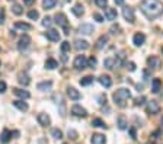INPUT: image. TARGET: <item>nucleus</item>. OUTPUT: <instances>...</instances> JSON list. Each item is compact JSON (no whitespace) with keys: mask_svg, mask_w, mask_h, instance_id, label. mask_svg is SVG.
<instances>
[{"mask_svg":"<svg viewBox=\"0 0 163 144\" xmlns=\"http://www.w3.org/2000/svg\"><path fill=\"white\" fill-rule=\"evenodd\" d=\"M12 12H13L15 15H18V16H19V15L23 13V9H22L21 4H18V3H16V4H13V6H12Z\"/></svg>","mask_w":163,"mask_h":144,"instance_id":"nucleus-34","label":"nucleus"},{"mask_svg":"<svg viewBox=\"0 0 163 144\" xmlns=\"http://www.w3.org/2000/svg\"><path fill=\"white\" fill-rule=\"evenodd\" d=\"M23 3H25L26 6H32L33 3H35V0H23Z\"/></svg>","mask_w":163,"mask_h":144,"instance_id":"nucleus-49","label":"nucleus"},{"mask_svg":"<svg viewBox=\"0 0 163 144\" xmlns=\"http://www.w3.org/2000/svg\"><path fill=\"white\" fill-rule=\"evenodd\" d=\"M18 82L21 83L22 86H28L31 83V79H29V76L26 73H19L18 74Z\"/></svg>","mask_w":163,"mask_h":144,"instance_id":"nucleus-20","label":"nucleus"},{"mask_svg":"<svg viewBox=\"0 0 163 144\" xmlns=\"http://www.w3.org/2000/svg\"><path fill=\"white\" fill-rule=\"evenodd\" d=\"M90 143L92 144H105L106 143V138H105V135H102V134H93L92 138H90Z\"/></svg>","mask_w":163,"mask_h":144,"instance_id":"nucleus-15","label":"nucleus"},{"mask_svg":"<svg viewBox=\"0 0 163 144\" xmlns=\"http://www.w3.org/2000/svg\"><path fill=\"white\" fill-rule=\"evenodd\" d=\"M92 127H96V128H106V124L102 121L100 118H93V120H92Z\"/></svg>","mask_w":163,"mask_h":144,"instance_id":"nucleus-27","label":"nucleus"},{"mask_svg":"<svg viewBox=\"0 0 163 144\" xmlns=\"http://www.w3.org/2000/svg\"><path fill=\"white\" fill-rule=\"evenodd\" d=\"M15 28L16 29H22V31H31L32 26L29 23H25V22H16L15 23Z\"/></svg>","mask_w":163,"mask_h":144,"instance_id":"nucleus-26","label":"nucleus"},{"mask_svg":"<svg viewBox=\"0 0 163 144\" xmlns=\"http://www.w3.org/2000/svg\"><path fill=\"white\" fill-rule=\"evenodd\" d=\"M99 82H100V85L105 86V88H111V86H112V80H111V77L106 76V74H102V76L99 77Z\"/></svg>","mask_w":163,"mask_h":144,"instance_id":"nucleus-23","label":"nucleus"},{"mask_svg":"<svg viewBox=\"0 0 163 144\" xmlns=\"http://www.w3.org/2000/svg\"><path fill=\"white\" fill-rule=\"evenodd\" d=\"M93 31H95V28L90 23H82L79 26V33H83V35H90Z\"/></svg>","mask_w":163,"mask_h":144,"instance_id":"nucleus-12","label":"nucleus"},{"mask_svg":"<svg viewBox=\"0 0 163 144\" xmlns=\"http://www.w3.org/2000/svg\"><path fill=\"white\" fill-rule=\"evenodd\" d=\"M53 86V82H41V83H38V89L39 90H48V89H51Z\"/></svg>","mask_w":163,"mask_h":144,"instance_id":"nucleus-32","label":"nucleus"},{"mask_svg":"<svg viewBox=\"0 0 163 144\" xmlns=\"http://www.w3.org/2000/svg\"><path fill=\"white\" fill-rule=\"evenodd\" d=\"M147 64H149V67L153 68V70H159V68L162 67V60H160L159 57L152 56L147 58Z\"/></svg>","mask_w":163,"mask_h":144,"instance_id":"nucleus-6","label":"nucleus"},{"mask_svg":"<svg viewBox=\"0 0 163 144\" xmlns=\"http://www.w3.org/2000/svg\"><path fill=\"white\" fill-rule=\"evenodd\" d=\"M122 16H124V19L127 22L130 23H134V21H135V15H134V10L131 7H124L122 9Z\"/></svg>","mask_w":163,"mask_h":144,"instance_id":"nucleus-7","label":"nucleus"},{"mask_svg":"<svg viewBox=\"0 0 163 144\" xmlns=\"http://www.w3.org/2000/svg\"><path fill=\"white\" fill-rule=\"evenodd\" d=\"M12 138V131H9V130H3V133H1V135H0V143L6 144L9 143Z\"/></svg>","mask_w":163,"mask_h":144,"instance_id":"nucleus-21","label":"nucleus"},{"mask_svg":"<svg viewBox=\"0 0 163 144\" xmlns=\"http://www.w3.org/2000/svg\"><path fill=\"white\" fill-rule=\"evenodd\" d=\"M51 18H48V16H45V18H44V21H42V25L44 26H47V28H48V26H51Z\"/></svg>","mask_w":163,"mask_h":144,"instance_id":"nucleus-40","label":"nucleus"},{"mask_svg":"<svg viewBox=\"0 0 163 144\" xmlns=\"http://www.w3.org/2000/svg\"><path fill=\"white\" fill-rule=\"evenodd\" d=\"M71 12H73L76 16H79V18H80V16L85 13V10H83V6H82V4H76V6L71 9Z\"/></svg>","mask_w":163,"mask_h":144,"instance_id":"nucleus-31","label":"nucleus"},{"mask_svg":"<svg viewBox=\"0 0 163 144\" xmlns=\"http://www.w3.org/2000/svg\"><path fill=\"white\" fill-rule=\"evenodd\" d=\"M117 16H118L117 9H112V7H106V9H105V18H106L108 21H115Z\"/></svg>","mask_w":163,"mask_h":144,"instance_id":"nucleus-16","label":"nucleus"},{"mask_svg":"<svg viewBox=\"0 0 163 144\" xmlns=\"http://www.w3.org/2000/svg\"><path fill=\"white\" fill-rule=\"evenodd\" d=\"M13 93H15V95H16L18 98H21V99H28V98L31 96L28 90H23V89H18V88L13 89Z\"/></svg>","mask_w":163,"mask_h":144,"instance_id":"nucleus-19","label":"nucleus"},{"mask_svg":"<svg viewBox=\"0 0 163 144\" xmlns=\"http://www.w3.org/2000/svg\"><path fill=\"white\" fill-rule=\"evenodd\" d=\"M60 48H61V53H64V54H65V53H68V51H70V48H71V47H70V42H68V41H63Z\"/></svg>","mask_w":163,"mask_h":144,"instance_id":"nucleus-36","label":"nucleus"},{"mask_svg":"<svg viewBox=\"0 0 163 144\" xmlns=\"http://www.w3.org/2000/svg\"><path fill=\"white\" fill-rule=\"evenodd\" d=\"M74 48L77 51H85V50L89 48V42L85 41V39H76L74 41Z\"/></svg>","mask_w":163,"mask_h":144,"instance_id":"nucleus-14","label":"nucleus"},{"mask_svg":"<svg viewBox=\"0 0 163 144\" xmlns=\"http://www.w3.org/2000/svg\"><path fill=\"white\" fill-rule=\"evenodd\" d=\"M36 120H38V122H39V125H42V127H48V125L51 124V118H50V115L45 114V112L38 114Z\"/></svg>","mask_w":163,"mask_h":144,"instance_id":"nucleus-10","label":"nucleus"},{"mask_svg":"<svg viewBox=\"0 0 163 144\" xmlns=\"http://www.w3.org/2000/svg\"><path fill=\"white\" fill-rule=\"evenodd\" d=\"M144 41H146V35L144 33H135L134 35V38H132V42H134V45H137V47H141L143 44H144Z\"/></svg>","mask_w":163,"mask_h":144,"instance_id":"nucleus-18","label":"nucleus"},{"mask_svg":"<svg viewBox=\"0 0 163 144\" xmlns=\"http://www.w3.org/2000/svg\"><path fill=\"white\" fill-rule=\"evenodd\" d=\"M29 44H31V36H29V35H22L19 42H18V48H19L21 51H23V50H26V48L29 47Z\"/></svg>","mask_w":163,"mask_h":144,"instance_id":"nucleus-9","label":"nucleus"},{"mask_svg":"<svg viewBox=\"0 0 163 144\" xmlns=\"http://www.w3.org/2000/svg\"><path fill=\"white\" fill-rule=\"evenodd\" d=\"M130 134H131V138H134V140L137 138V137H135V130H134V128H131L130 130Z\"/></svg>","mask_w":163,"mask_h":144,"instance_id":"nucleus-50","label":"nucleus"},{"mask_svg":"<svg viewBox=\"0 0 163 144\" xmlns=\"http://www.w3.org/2000/svg\"><path fill=\"white\" fill-rule=\"evenodd\" d=\"M68 137L71 138V140H76L77 138V133L74 130H68Z\"/></svg>","mask_w":163,"mask_h":144,"instance_id":"nucleus-44","label":"nucleus"},{"mask_svg":"<svg viewBox=\"0 0 163 144\" xmlns=\"http://www.w3.org/2000/svg\"><path fill=\"white\" fill-rule=\"evenodd\" d=\"M28 18H29V19H32V21H35V19H38V18H39V13H38L36 10H29V12H28Z\"/></svg>","mask_w":163,"mask_h":144,"instance_id":"nucleus-37","label":"nucleus"},{"mask_svg":"<svg viewBox=\"0 0 163 144\" xmlns=\"http://www.w3.org/2000/svg\"><path fill=\"white\" fill-rule=\"evenodd\" d=\"M45 36L50 41H53V42H58L60 41V33H58V31H55V29H50L48 32H45Z\"/></svg>","mask_w":163,"mask_h":144,"instance_id":"nucleus-13","label":"nucleus"},{"mask_svg":"<svg viewBox=\"0 0 163 144\" xmlns=\"http://www.w3.org/2000/svg\"><path fill=\"white\" fill-rule=\"evenodd\" d=\"M71 114H73L74 117H79V118H85L87 115V111L85 108H82L80 105H73V106H71Z\"/></svg>","mask_w":163,"mask_h":144,"instance_id":"nucleus-8","label":"nucleus"},{"mask_svg":"<svg viewBox=\"0 0 163 144\" xmlns=\"http://www.w3.org/2000/svg\"><path fill=\"white\" fill-rule=\"evenodd\" d=\"M51 134H53V137H54L55 140H61V138H63V131L58 130V128H53V130H51Z\"/></svg>","mask_w":163,"mask_h":144,"instance_id":"nucleus-33","label":"nucleus"},{"mask_svg":"<svg viewBox=\"0 0 163 144\" xmlns=\"http://www.w3.org/2000/svg\"><path fill=\"white\" fill-rule=\"evenodd\" d=\"M57 66H58V63L55 61L54 58H48V60L45 61V67H47L48 70H54Z\"/></svg>","mask_w":163,"mask_h":144,"instance_id":"nucleus-30","label":"nucleus"},{"mask_svg":"<svg viewBox=\"0 0 163 144\" xmlns=\"http://www.w3.org/2000/svg\"><path fill=\"white\" fill-rule=\"evenodd\" d=\"M162 124H163V118H162Z\"/></svg>","mask_w":163,"mask_h":144,"instance_id":"nucleus-53","label":"nucleus"},{"mask_svg":"<svg viewBox=\"0 0 163 144\" xmlns=\"http://www.w3.org/2000/svg\"><path fill=\"white\" fill-rule=\"evenodd\" d=\"M1 23H4V12L0 9V25Z\"/></svg>","mask_w":163,"mask_h":144,"instance_id":"nucleus-48","label":"nucleus"},{"mask_svg":"<svg viewBox=\"0 0 163 144\" xmlns=\"http://www.w3.org/2000/svg\"><path fill=\"white\" fill-rule=\"evenodd\" d=\"M103 66L106 67V68H109V70H112V68H115V67L121 66V58L118 57H109V58H106L105 61H103Z\"/></svg>","mask_w":163,"mask_h":144,"instance_id":"nucleus-4","label":"nucleus"},{"mask_svg":"<svg viewBox=\"0 0 163 144\" xmlns=\"http://www.w3.org/2000/svg\"><path fill=\"white\" fill-rule=\"evenodd\" d=\"M93 19L98 21V22H103V18H102V15H99V13H93Z\"/></svg>","mask_w":163,"mask_h":144,"instance_id":"nucleus-45","label":"nucleus"},{"mask_svg":"<svg viewBox=\"0 0 163 144\" xmlns=\"http://www.w3.org/2000/svg\"><path fill=\"white\" fill-rule=\"evenodd\" d=\"M0 51H1V48H0Z\"/></svg>","mask_w":163,"mask_h":144,"instance_id":"nucleus-56","label":"nucleus"},{"mask_svg":"<svg viewBox=\"0 0 163 144\" xmlns=\"http://www.w3.org/2000/svg\"><path fill=\"white\" fill-rule=\"evenodd\" d=\"M96 63H98V61H96V58H95V57H90V58L87 60V64H89L90 68H95V67H96Z\"/></svg>","mask_w":163,"mask_h":144,"instance_id":"nucleus-38","label":"nucleus"},{"mask_svg":"<svg viewBox=\"0 0 163 144\" xmlns=\"http://www.w3.org/2000/svg\"><path fill=\"white\" fill-rule=\"evenodd\" d=\"M9 1H12V0H9Z\"/></svg>","mask_w":163,"mask_h":144,"instance_id":"nucleus-57","label":"nucleus"},{"mask_svg":"<svg viewBox=\"0 0 163 144\" xmlns=\"http://www.w3.org/2000/svg\"><path fill=\"white\" fill-rule=\"evenodd\" d=\"M117 125H118L120 130H125V128H127L128 124H127V120H125L124 115H120V117H118V122H117Z\"/></svg>","mask_w":163,"mask_h":144,"instance_id":"nucleus-28","label":"nucleus"},{"mask_svg":"<svg viewBox=\"0 0 163 144\" xmlns=\"http://www.w3.org/2000/svg\"><path fill=\"white\" fill-rule=\"evenodd\" d=\"M130 98H131V92L125 88L118 89V90L114 92V95H112V99L115 102V105H118L120 108H124V106L127 105V100L130 99Z\"/></svg>","mask_w":163,"mask_h":144,"instance_id":"nucleus-2","label":"nucleus"},{"mask_svg":"<svg viewBox=\"0 0 163 144\" xmlns=\"http://www.w3.org/2000/svg\"><path fill=\"white\" fill-rule=\"evenodd\" d=\"M13 106H15V108H18V109L22 111V112L28 111V103H26V102H23V100H13Z\"/></svg>","mask_w":163,"mask_h":144,"instance_id":"nucleus-22","label":"nucleus"},{"mask_svg":"<svg viewBox=\"0 0 163 144\" xmlns=\"http://www.w3.org/2000/svg\"><path fill=\"white\" fill-rule=\"evenodd\" d=\"M160 135H162V130H157V131H154L152 134V138L153 140H157V138H160Z\"/></svg>","mask_w":163,"mask_h":144,"instance_id":"nucleus-42","label":"nucleus"},{"mask_svg":"<svg viewBox=\"0 0 163 144\" xmlns=\"http://www.w3.org/2000/svg\"><path fill=\"white\" fill-rule=\"evenodd\" d=\"M0 66H1V63H0Z\"/></svg>","mask_w":163,"mask_h":144,"instance_id":"nucleus-55","label":"nucleus"},{"mask_svg":"<svg viewBox=\"0 0 163 144\" xmlns=\"http://www.w3.org/2000/svg\"><path fill=\"white\" fill-rule=\"evenodd\" d=\"M106 42H108V36H106V35L99 36V39L96 41V48H98V50H102V48L106 45Z\"/></svg>","mask_w":163,"mask_h":144,"instance_id":"nucleus-25","label":"nucleus"},{"mask_svg":"<svg viewBox=\"0 0 163 144\" xmlns=\"http://www.w3.org/2000/svg\"><path fill=\"white\" fill-rule=\"evenodd\" d=\"M99 99H100V102H99V103H102V105H103V103H106V96H103V95H102Z\"/></svg>","mask_w":163,"mask_h":144,"instance_id":"nucleus-51","label":"nucleus"},{"mask_svg":"<svg viewBox=\"0 0 163 144\" xmlns=\"http://www.w3.org/2000/svg\"><path fill=\"white\" fill-rule=\"evenodd\" d=\"M6 89H7V85H6L3 80H0V93H4Z\"/></svg>","mask_w":163,"mask_h":144,"instance_id":"nucleus-43","label":"nucleus"},{"mask_svg":"<svg viewBox=\"0 0 163 144\" xmlns=\"http://www.w3.org/2000/svg\"><path fill=\"white\" fill-rule=\"evenodd\" d=\"M54 19H55V23L58 25V26H63L65 29V33H68V29H67V26H68V21H67V16H65L64 13H57L54 16Z\"/></svg>","mask_w":163,"mask_h":144,"instance_id":"nucleus-3","label":"nucleus"},{"mask_svg":"<svg viewBox=\"0 0 163 144\" xmlns=\"http://www.w3.org/2000/svg\"><path fill=\"white\" fill-rule=\"evenodd\" d=\"M162 53H163V48H162Z\"/></svg>","mask_w":163,"mask_h":144,"instance_id":"nucleus-54","label":"nucleus"},{"mask_svg":"<svg viewBox=\"0 0 163 144\" xmlns=\"http://www.w3.org/2000/svg\"><path fill=\"white\" fill-rule=\"evenodd\" d=\"M160 88H162V80H160V79H153V83H152V92L153 93H159Z\"/></svg>","mask_w":163,"mask_h":144,"instance_id":"nucleus-24","label":"nucleus"},{"mask_svg":"<svg viewBox=\"0 0 163 144\" xmlns=\"http://www.w3.org/2000/svg\"><path fill=\"white\" fill-rule=\"evenodd\" d=\"M118 31H121V28L118 26V25H114V26L111 28V32L112 33H118Z\"/></svg>","mask_w":163,"mask_h":144,"instance_id":"nucleus-47","label":"nucleus"},{"mask_svg":"<svg viewBox=\"0 0 163 144\" xmlns=\"http://www.w3.org/2000/svg\"><path fill=\"white\" fill-rule=\"evenodd\" d=\"M115 3H117L118 6H122V4H124V0H115Z\"/></svg>","mask_w":163,"mask_h":144,"instance_id":"nucleus-52","label":"nucleus"},{"mask_svg":"<svg viewBox=\"0 0 163 144\" xmlns=\"http://www.w3.org/2000/svg\"><path fill=\"white\" fill-rule=\"evenodd\" d=\"M144 100H146V98H144V96H140V98H137V99H135L134 105H135V106H138V105H143V103H144Z\"/></svg>","mask_w":163,"mask_h":144,"instance_id":"nucleus-41","label":"nucleus"},{"mask_svg":"<svg viewBox=\"0 0 163 144\" xmlns=\"http://www.w3.org/2000/svg\"><path fill=\"white\" fill-rule=\"evenodd\" d=\"M95 3H96V6H99V7H106L108 0H95Z\"/></svg>","mask_w":163,"mask_h":144,"instance_id":"nucleus-39","label":"nucleus"},{"mask_svg":"<svg viewBox=\"0 0 163 144\" xmlns=\"http://www.w3.org/2000/svg\"><path fill=\"white\" fill-rule=\"evenodd\" d=\"M140 9L149 19H156L163 13V3L160 0H143Z\"/></svg>","mask_w":163,"mask_h":144,"instance_id":"nucleus-1","label":"nucleus"},{"mask_svg":"<svg viewBox=\"0 0 163 144\" xmlns=\"http://www.w3.org/2000/svg\"><path fill=\"white\" fill-rule=\"evenodd\" d=\"M159 111H160V106H159V103L156 100H150L147 103V114L156 115V114H159Z\"/></svg>","mask_w":163,"mask_h":144,"instance_id":"nucleus-11","label":"nucleus"},{"mask_svg":"<svg viewBox=\"0 0 163 144\" xmlns=\"http://www.w3.org/2000/svg\"><path fill=\"white\" fill-rule=\"evenodd\" d=\"M67 96L73 100H79L80 99V92L74 88H67Z\"/></svg>","mask_w":163,"mask_h":144,"instance_id":"nucleus-17","label":"nucleus"},{"mask_svg":"<svg viewBox=\"0 0 163 144\" xmlns=\"http://www.w3.org/2000/svg\"><path fill=\"white\" fill-rule=\"evenodd\" d=\"M73 66L76 70H83V68H86L87 67V60L85 56H77L74 58V63H73Z\"/></svg>","mask_w":163,"mask_h":144,"instance_id":"nucleus-5","label":"nucleus"},{"mask_svg":"<svg viewBox=\"0 0 163 144\" xmlns=\"http://www.w3.org/2000/svg\"><path fill=\"white\" fill-rule=\"evenodd\" d=\"M127 68H128L130 71H134V70H135V64H134L132 61H130V63H127Z\"/></svg>","mask_w":163,"mask_h":144,"instance_id":"nucleus-46","label":"nucleus"},{"mask_svg":"<svg viewBox=\"0 0 163 144\" xmlns=\"http://www.w3.org/2000/svg\"><path fill=\"white\" fill-rule=\"evenodd\" d=\"M55 4H57V0H42V7L47 10V9H53Z\"/></svg>","mask_w":163,"mask_h":144,"instance_id":"nucleus-29","label":"nucleus"},{"mask_svg":"<svg viewBox=\"0 0 163 144\" xmlns=\"http://www.w3.org/2000/svg\"><path fill=\"white\" fill-rule=\"evenodd\" d=\"M92 82H93V77H92V76H86V77H83L80 80V85H82V86H89Z\"/></svg>","mask_w":163,"mask_h":144,"instance_id":"nucleus-35","label":"nucleus"}]
</instances>
